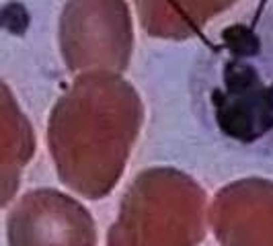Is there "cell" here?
I'll return each instance as SVG.
<instances>
[{"instance_id":"obj_1","label":"cell","mask_w":273,"mask_h":246,"mask_svg":"<svg viewBox=\"0 0 273 246\" xmlns=\"http://www.w3.org/2000/svg\"><path fill=\"white\" fill-rule=\"evenodd\" d=\"M144 121L142 99L119 74H82L49 117V150L64 184L101 199L119 182Z\"/></svg>"},{"instance_id":"obj_2","label":"cell","mask_w":273,"mask_h":246,"mask_svg":"<svg viewBox=\"0 0 273 246\" xmlns=\"http://www.w3.org/2000/svg\"><path fill=\"white\" fill-rule=\"evenodd\" d=\"M203 234V189L181 170L148 168L121 199L107 246H199Z\"/></svg>"},{"instance_id":"obj_3","label":"cell","mask_w":273,"mask_h":246,"mask_svg":"<svg viewBox=\"0 0 273 246\" xmlns=\"http://www.w3.org/2000/svg\"><path fill=\"white\" fill-rule=\"evenodd\" d=\"M60 41L72 72H124L134 43L126 0H70L60 19Z\"/></svg>"},{"instance_id":"obj_4","label":"cell","mask_w":273,"mask_h":246,"mask_svg":"<svg viewBox=\"0 0 273 246\" xmlns=\"http://www.w3.org/2000/svg\"><path fill=\"white\" fill-rule=\"evenodd\" d=\"M11 222L13 246H97L88 209L53 189L27 195Z\"/></svg>"},{"instance_id":"obj_5","label":"cell","mask_w":273,"mask_h":246,"mask_svg":"<svg viewBox=\"0 0 273 246\" xmlns=\"http://www.w3.org/2000/svg\"><path fill=\"white\" fill-rule=\"evenodd\" d=\"M209 220L222 246H273V180L226 184L211 203Z\"/></svg>"},{"instance_id":"obj_6","label":"cell","mask_w":273,"mask_h":246,"mask_svg":"<svg viewBox=\"0 0 273 246\" xmlns=\"http://www.w3.org/2000/svg\"><path fill=\"white\" fill-rule=\"evenodd\" d=\"M234 0H136L144 29L154 37L185 39L195 35Z\"/></svg>"}]
</instances>
